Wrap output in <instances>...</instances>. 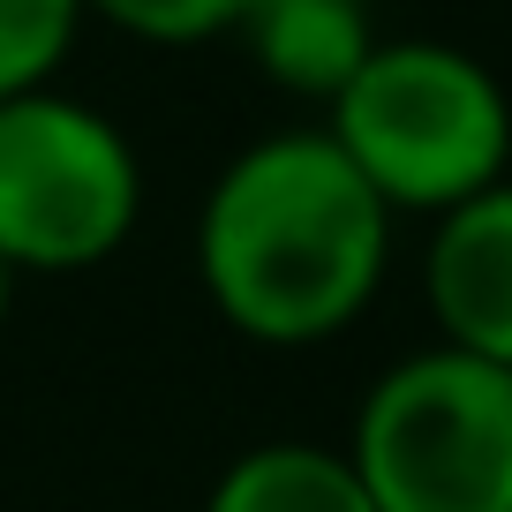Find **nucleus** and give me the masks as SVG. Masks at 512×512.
<instances>
[{"mask_svg":"<svg viewBox=\"0 0 512 512\" xmlns=\"http://www.w3.org/2000/svg\"><path fill=\"white\" fill-rule=\"evenodd\" d=\"M392 272V204L324 128H272L219 166L196 211V279L256 347L339 339Z\"/></svg>","mask_w":512,"mask_h":512,"instance_id":"f257e3e1","label":"nucleus"},{"mask_svg":"<svg viewBox=\"0 0 512 512\" xmlns=\"http://www.w3.org/2000/svg\"><path fill=\"white\" fill-rule=\"evenodd\" d=\"M324 136L400 211L445 219L512 174V98L467 46L377 38L369 61L324 98Z\"/></svg>","mask_w":512,"mask_h":512,"instance_id":"f03ea898","label":"nucleus"},{"mask_svg":"<svg viewBox=\"0 0 512 512\" xmlns=\"http://www.w3.org/2000/svg\"><path fill=\"white\" fill-rule=\"evenodd\" d=\"M347 460L377 512H512V369L400 354L354 407Z\"/></svg>","mask_w":512,"mask_h":512,"instance_id":"7ed1b4c3","label":"nucleus"},{"mask_svg":"<svg viewBox=\"0 0 512 512\" xmlns=\"http://www.w3.org/2000/svg\"><path fill=\"white\" fill-rule=\"evenodd\" d=\"M144 219V159L128 128L53 91L0 98V256L8 272H91Z\"/></svg>","mask_w":512,"mask_h":512,"instance_id":"20e7f679","label":"nucleus"},{"mask_svg":"<svg viewBox=\"0 0 512 512\" xmlns=\"http://www.w3.org/2000/svg\"><path fill=\"white\" fill-rule=\"evenodd\" d=\"M422 302H430L437 347L512 369V174L430 226Z\"/></svg>","mask_w":512,"mask_h":512,"instance_id":"39448f33","label":"nucleus"},{"mask_svg":"<svg viewBox=\"0 0 512 512\" xmlns=\"http://www.w3.org/2000/svg\"><path fill=\"white\" fill-rule=\"evenodd\" d=\"M249 38V61L294 98H332L377 46V16L369 0H249L234 23Z\"/></svg>","mask_w":512,"mask_h":512,"instance_id":"423d86ee","label":"nucleus"},{"mask_svg":"<svg viewBox=\"0 0 512 512\" xmlns=\"http://www.w3.org/2000/svg\"><path fill=\"white\" fill-rule=\"evenodd\" d=\"M204 512H377L354 475L347 445H309V437H272L219 467Z\"/></svg>","mask_w":512,"mask_h":512,"instance_id":"0eeeda50","label":"nucleus"},{"mask_svg":"<svg viewBox=\"0 0 512 512\" xmlns=\"http://www.w3.org/2000/svg\"><path fill=\"white\" fill-rule=\"evenodd\" d=\"M83 0H0V98L38 91L61 76L83 38Z\"/></svg>","mask_w":512,"mask_h":512,"instance_id":"6e6552de","label":"nucleus"},{"mask_svg":"<svg viewBox=\"0 0 512 512\" xmlns=\"http://www.w3.org/2000/svg\"><path fill=\"white\" fill-rule=\"evenodd\" d=\"M241 8L249 0H83V16L144 38V46H211V38H234Z\"/></svg>","mask_w":512,"mask_h":512,"instance_id":"1a4fd4ad","label":"nucleus"},{"mask_svg":"<svg viewBox=\"0 0 512 512\" xmlns=\"http://www.w3.org/2000/svg\"><path fill=\"white\" fill-rule=\"evenodd\" d=\"M8 309H16V272H8V256H0V332H8Z\"/></svg>","mask_w":512,"mask_h":512,"instance_id":"9d476101","label":"nucleus"}]
</instances>
